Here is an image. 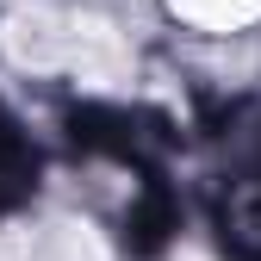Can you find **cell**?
I'll use <instances>...</instances> for the list:
<instances>
[{"mask_svg":"<svg viewBox=\"0 0 261 261\" xmlns=\"http://www.w3.org/2000/svg\"><path fill=\"white\" fill-rule=\"evenodd\" d=\"M0 44L31 75H81V81H118L130 69L124 38L93 13H56V7H19L0 25Z\"/></svg>","mask_w":261,"mask_h":261,"instance_id":"6da1fadb","label":"cell"},{"mask_svg":"<svg viewBox=\"0 0 261 261\" xmlns=\"http://www.w3.org/2000/svg\"><path fill=\"white\" fill-rule=\"evenodd\" d=\"M0 261H62L56 255V243H50V230H13V237H0Z\"/></svg>","mask_w":261,"mask_h":261,"instance_id":"7a4b0ae2","label":"cell"}]
</instances>
